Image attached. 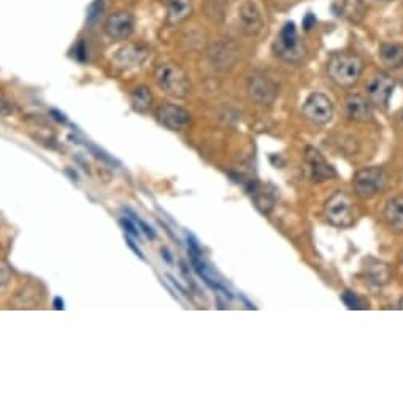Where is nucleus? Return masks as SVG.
I'll list each match as a JSON object with an SVG mask.
<instances>
[{"label":"nucleus","mask_w":403,"mask_h":404,"mask_svg":"<svg viewBox=\"0 0 403 404\" xmlns=\"http://www.w3.org/2000/svg\"><path fill=\"white\" fill-rule=\"evenodd\" d=\"M303 116L313 124L324 126L327 122L332 121L334 117V104L329 99V95L323 94V92H313L308 95V99L305 100L302 106Z\"/></svg>","instance_id":"6"},{"label":"nucleus","mask_w":403,"mask_h":404,"mask_svg":"<svg viewBox=\"0 0 403 404\" xmlns=\"http://www.w3.org/2000/svg\"><path fill=\"white\" fill-rule=\"evenodd\" d=\"M192 14V0H167L168 23L180 24Z\"/></svg>","instance_id":"19"},{"label":"nucleus","mask_w":403,"mask_h":404,"mask_svg":"<svg viewBox=\"0 0 403 404\" xmlns=\"http://www.w3.org/2000/svg\"><path fill=\"white\" fill-rule=\"evenodd\" d=\"M238 23L240 29L246 35H256L262 30L264 18L261 8L253 0H244L238 8Z\"/></svg>","instance_id":"13"},{"label":"nucleus","mask_w":403,"mask_h":404,"mask_svg":"<svg viewBox=\"0 0 403 404\" xmlns=\"http://www.w3.org/2000/svg\"><path fill=\"white\" fill-rule=\"evenodd\" d=\"M341 13L349 21L359 23L364 18V5H362L360 0H345L343 5H341Z\"/></svg>","instance_id":"21"},{"label":"nucleus","mask_w":403,"mask_h":404,"mask_svg":"<svg viewBox=\"0 0 403 404\" xmlns=\"http://www.w3.org/2000/svg\"><path fill=\"white\" fill-rule=\"evenodd\" d=\"M345 110L351 119L357 122H367L373 117V108L369 99L359 94H349L345 99Z\"/></svg>","instance_id":"15"},{"label":"nucleus","mask_w":403,"mask_h":404,"mask_svg":"<svg viewBox=\"0 0 403 404\" xmlns=\"http://www.w3.org/2000/svg\"><path fill=\"white\" fill-rule=\"evenodd\" d=\"M124 2H127V0H124Z\"/></svg>","instance_id":"35"},{"label":"nucleus","mask_w":403,"mask_h":404,"mask_svg":"<svg viewBox=\"0 0 403 404\" xmlns=\"http://www.w3.org/2000/svg\"><path fill=\"white\" fill-rule=\"evenodd\" d=\"M365 274L367 278L370 279V283L375 285H386L391 281L389 265L381 262V260H375V259L367 260Z\"/></svg>","instance_id":"18"},{"label":"nucleus","mask_w":403,"mask_h":404,"mask_svg":"<svg viewBox=\"0 0 403 404\" xmlns=\"http://www.w3.org/2000/svg\"><path fill=\"white\" fill-rule=\"evenodd\" d=\"M51 115H53V119H56L58 122H65L67 119H65V116L62 115V112L56 111V110H51Z\"/></svg>","instance_id":"30"},{"label":"nucleus","mask_w":403,"mask_h":404,"mask_svg":"<svg viewBox=\"0 0 403 404\" xmlns=\"http://www.w3.org/2000/svg\"><path fill=\"white\" fill-rule=\"evenodd\" d=\"M324 214L334 227H351L354 224V203L348 193L336 191L324 203Z\"/></svg>","instance_id":"5"},{"label":"nucleus","mask_w":403,"mask_h":404,"mask_svg":"<svg viewBox=\"0 0 403 404\" xmlns=\"http://www.w3.org/2000/svg\"><path fill=\"white\" fill-rule=\"evenodd\" d=\"M132 108L139 112H148L152 105V94L148 86H137L130 92Z\"/></svg>","instance_id":"20"},{"label":"nucleus","mask_w":403,"mask_h":404,"mask_svg":"<svg viewBox=\"0 0 403 404\" xmlns=\"http://www.w3.org/2000/svg\"><path fill=\"white\" fill-rule=\"evenodd\" d=\"M382 217L387 227L391 228V232L394 233H403V197H394L391 200H387L384 211H382Z\"/></svg>","instance_id":"16"},{"label":"nucleus","mask_w":403,"mask_h":404,"mask_svg":"<svg viewBox=\"0 0 403 404\" xmlns=\"http://www.w3.org/2000/svg\"><path fill=\"white\" fill-rule=\"evenodd\" d=\"M343 301L346 303V306H348L349 309H360V308H365L364 306V301H362L359 296H357L356 294L353 292H346L343 295Z\"/></svg>","instance_id":"23"},{"label":"nucleus","mask_w":403,"mask_h":404,"mask_svg":"<svg viewBox=\"0 0 403 404\" xmlns=\"http://www.w3.org/2000/svg\"><path fill=\"white\" fill-rule=\"evenodd\" d=\"M394 88V80H392L389 75L378 73L373 76L369 86H367V95H369L370 104L378 106V108L386 110L387 105H389Z\"/></svg>","instance_id":"10"},{"label":"nucleus","mask_w":403,"mask_h":404,"mask_svg":"<svg viewBox=\"0 0 403 404\" xmlns=\"http://www.w3.org/2000/svg\"><path fill=\"white\" fill-rule=\"evenodd\" d=\"M135 27V18L130 12H116L106 19L105 32L113 40H126L129 38Z\"/></svg>","instance_id":"12"},{"label":"nucleus","mask_w":403,"mask_h":404,"mask_svg":"<svg viewBox=\"0 0 403 404\" xmlns=\"http://www.w3.org/2000/svg\"><path fill=\"white\" fill-rule=\"evenodd\" d=\"M207 58L214 69L229 70L237 64L240 49L232 40H219L208 48Z\"/></svg>","instance_id":"8"},{"label":"nucleus","mask_w":403,"mask_h":404,"mask_svg":"<svg viewBox=\"0 0 403 404\" xmlns=\"http://www.w3.org/2000/svg\"><path fill=\"white\" fill-rule=\"evenodd\" d=\"M130 214H132V213H130ZM132 217H134V219H135V222L140 225L141 230H143V233H146V237H148V238H152V239L156 238V233L152 232V228L148 227V224H145V222H143V221H140V219L137 217V216H134V214H132Z\"/></svg>","instance_id":"28"},{"label":"nucleus","mask_w":403,"mask_h":404,"mask_svg":"<svg viewBox=\"0 0 403 404\" xmlns=\"http://www.w3.org/2000/svg\"><path fill=\"white\" fill-rule=\"evenodd\" d=\"M313 24H314V18H313V14H308L307 18H305V21H303V25H305V29L307 30H310L311 27H313Z\"/></svg>","instance_id":"31"},{"label":"nucleus","mask_w":403,"mask_h":404,"mask_svg":"<svg viewBox=\"0 0 403 404\" xmlns=\"http://www.w3.org/2000/svg\"><path fill=\"white\" fill-rule=\"evenodd\" d=\"M102 8H104V5H102V0H95V2L89 7V12H88V19L89 23H94L97 18L100 16L102 13Z\"/></svg>","instance_id":"27"},{"label":"nucleus","mask_w":403,"mask_h":404,"mask_svg":"<svg viewBox=\"0 0 403 404\" xmlns=\"http://www.w3.org/2000/svg\"><path fill=\"white\" fill-rule=\"evenodd\" d=\"M54 308H56V309H59V311H60V309H64V301L60 300V298H56V300H54Z\"/></svg>","instance_id":"32"},{"label":"nucleus","mask_w":403,"mask_h":404,"mask_svg":"<svg viewBox=\"0 0 403 404\" xmlns=\"http://www.w3.org/2000/svg\"><path fill=\"white\" fill-rule=\"evenodd\" d=\"M10 278H12V271H10V267L3 262V260H0V289H2L3 285L8 284Z\"/></svg>","instance_id":"26"},{"label":"nucleus","mask_w":403,"mask_h":404,"mask_svg":"<svg viewBox=\"0 0 403 404\" xmlns=\"http://www.w3.org/2000/svg\"><path fill=\"white\" fill-rule=\"evenodd\" d=\"M402 265H403V252H402Z\"/></svg>","instance_id":"34"},{"label":"nucleus","mask_w":403,"mask_h":404,"mask_svg":"<svg viewBox=\"0 0 403 404\" xmlns=\"http://www.w3.org/2000/svg\"><path fill=\"white\" fill-rule=\"evenodd\" d=\"M126 241H127V244H129V248H130L132 250H134V252H135L137 255H139V257H141V259H143V254H141V250L139 249V246H135L134 241H132V238L129 237V235H126Z\"/></svg>","instance_id":"29"},{"label":"nucleus","mask_w":403,"mask_h":404,"mask_svg":"<svg viewBox=\"0 0 403 404\" xmlns=\"http://www.w3.org/2000/svg\"><path fill=\"white\" fill-rule=\"evenodd\" d=\"M14 111L13 104L8 100V97L3 94V91L0 89V116L8 117Z\"/></svg>","instance_id":"24"},{"label":"nucleus","mask_w":403,"mask_h":404,"mask_svg":"<svg viewBox=\"0 0 403 404\" xmlns=\"http://www.w3.org/2000/svg\"><path fill=\"white\" fill-rule=\"evenodd\" d=\"M273 53L286 62H300L305 56V46L299 38L294 23H286L273 42Z\"/></svg>","instance_id":"3"},{"label":"nucleus","mask_w":403,"mask_h":404,"mask_svg":"<svg viewBox=\"0 0 403 404\" xmlns=\"http://www.w3.org/2000/svg\"><path fill=\"white\" fill-rule=\"evenodd\" d=\"M400 309H403V298L400 300Z\"/></svg>","instance_id":"33"},{"label":"nucleus","mask_w":403,"mask_h":404,"mask_svg":"<svg viewBox=\"0 0 403 404\" xmlns=\"http://www.w3.org/2000/svg\"><path fill=\"white\" fill-rule=\"evenodd\" d=\"M389 182V175L382 167L362 168L354 175L353 186L360 198H371L382 192Z\"/></svg>","instance_id":"4"},{"label":"nucleus","mask_w":403,"mask_h":404,"mask_svg":"<svg viewBox=\"0 0 403 404\" xmlns=\"http://www.w3.org/2000/svg\"><path fill=\"white\" fill-rule=\"evenodd\" d=\"M154 81L161 91L176 99H185L191 91L189 76L180 65L172 62L157 65L154 70Z\"/></svg>","instance_id":"2"},{"label":"nucleus","mask_w":403,"mask_h":404,"mask_svg":"<svg viewBox=\"0 0 403 404\" xmlns=\"http://www.w3.org/2000/svg\"><path fill=\"white\" fill-rule=\"evenodd\" d=\"M364 71V60L353 53H335L327 62V75L338 88L349 89L359 81Z\"/></svg>","instance_id":"1"},{"label":"nucleus","mask_w":403,"mask_h":404,"mask_svg":"<svg viewBox=\"0 0 403 404\" xmlns=\"http://www.w3.org/2000/svg\"><path fill=\"white\" fill-rule=\"evenodd\" d=\"M381 62L392 70L403 67V46L399 43H382L378 49Z\"/></svg>","instance_id":"17"},{"label":"nucleus","mask_w":403,"mask_h":404,"mask_svg":"<svg viewBox=\"0 0 403 404\" xmlns=\"http://www.w3.org/2000/svg\"><path fill=\"white\" fill-rule=\"evenodd\" d=\"M305 163L308 167V175L310 180L314 182H323V181H329L334 180L336 176V171L334 170L332 165H329L325 162V158L323 154L316 150L313 146H308L305 150Z\"/></svg>","instance_id":"11"},{"label":"nucleus","mask_w":403,"mask_h":404,"mask_svg":"<svg viewBox=\"0 0 403 404\" xmlns=\"http://www.w3.org/2000/svg\"><path fill=\"white\" fill-rule=\"evenodd\" d=\"M121 225H122V227H124L126 233L129 235V237H134V238H139L140 239V230L137 228V225L134 222L129 221V219H127V217H122L121 219Z\"/></svg>","instance_id":"25"},{"label":"nucleus","mask_w":403,"mask_h":404,"mask_svg":"<svg viewBox=\"0 0 403 404\" xmlns=\"http://www.w3.org/2000/svg\"><path fill=\"white\" fill-rule=\"evenodd\" d=\"M248 94L261 105H272L278 97V86L262 71H254L248 80Z\"/></svg>","instance_id":"7"},{"label":"nucleus","mask_w":403,"mask_h":404,"mask_svg":"<svg viewBox=\"0 0 403 404\" xmlns=\"http://www.w3.org/2000/svg\"><path fill=\"white\" fill-rule=\"evenodd\" d=\"M253 195H254V202H256V206L261 209L262 213L268 214L270 211H272L275 204L273 193H270L267 191H254Z\"/></svg>","instance_id":"22"},{"label":"nucleus","mask_w":403,"mask_h":404,"mask_svg":"<svg viewBox=\"0 0 403 404\" xmlns=\"http://www.w3.org/2000/svg\"><path fill=\"white\" fill-rule=\"evenodd\" d=\"M146 56H148V49L143 45L127 43L126 46H122V48L116 51L113 64L122 70L135 69V67H140V65L145 62Z\"/></svg>","instance_id":"14"},{"label":"nucleus","mask_w":403,"mask_h":404,"mask_svg":"<svg viewBox=\"0 0 403 404\" xmlns=\"http://www.w3.org/2000/svg\"><path fill=\"white\" fill-rule=\"evenodd\" d=\"M154 116H156V121L159 122L162 127H165V129L173 130V132L185 130L186 127L191 124L189 111L185 110L180 105L164 104L157 106Z\"/></svg>","instance_id":"9"}]
</instances>
